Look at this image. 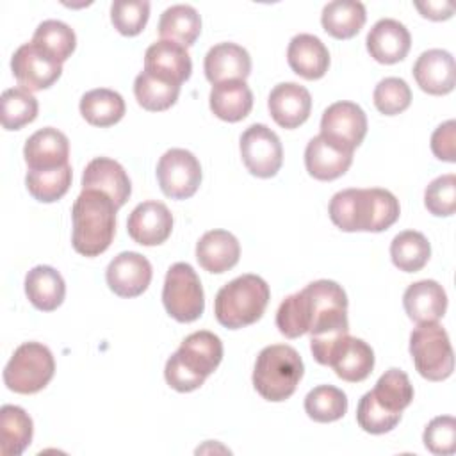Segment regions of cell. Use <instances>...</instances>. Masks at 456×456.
<instances>
[{"instance_id": "obj_1", "label": "cell", "mask_w": 456, "mask_h": 456, "mask_svg": "<svg viewBox=\"0 0 456 456\" xmlns=\"http://www.w3.org/2000/svg\"><path fill=\"white\" fill-rule=\"evenodd\" d=\"M399 201L387 189H344L328 207L331 223L342 232H383L399 219Z\"/></svg>"}, {"instance_id": "obj_2", "label": "cell", "mask_w": 456, "mask_h": 456, "mask_svg": "<svg viewBox=\"0 0 456 456\" xmlns=\"http://www.w3.org/2000/svg\"><path fill=\"white\" fill-rule=\"evenodd\" d=\"M223 360L221 338L207 330L183 338L180 347L167 358L164 378L176 392H192L217 369Z\"/></svg>"}, {"instance_id": "obj_3", "label": "cell", "mask_w": 456, "mask_h": 456, "mask_svg": "<svg viewBox=\"0 0 456 456\" xmlns=\"http://www.w3.org/2000/svg\"><path fill=\"white\" fill-rule=\"evenodd\" d=\"M116 203L100 191H82L73 203L71 242L84 256L102 255L116 233Z\"/></svg>"}, {"instance_id": "obj_4", "label": "cell", "mask_w": 456, "mask_h": 456, "mask_svg": "<svg viewBox=\"0 0 456 456\" xmlns=\"http://www.w3.org/2000/svg\"><path fill=\"white\" fill-rule=\"evenodd\" d=\"M271 290L264 278L242 274L226 283L216 296L214 314L221 326L240 330L256 322L269 303Z\"/></svg>"}, {"instance_id": "obj_5", "label": "cell", "mask_w": 456, "mask_h": 456, "mask_svg": "<svg viewBox=\"0 0 456 456\" xmlns=\"http://www.w3.org/2000/svg\"><path fill=\"white\" fill-rule=\"evenodd\" d=\"M305 372L299 353L287 344H273L264 347L255 362L253 387L271 403L289 399Z\"/></svg>"}, {"instance_id": "obj_6", "label": "cell", "mask_w": 456, "mask_h": 456, "mask_svg": "<svg viewBox=\"0 0 456 456\" xmlns=\"http://www.w3.org/2000/svg\"><path fill=\"white\" fill-rule=\"evenodd\" d=\"M310 349L321 365H330L340 379L349 383L367 379L374 369L372 347L349 333L331 338H310Z\"/></svg>"}, {"instance_id": "obj_7", "label": "cell", "mask_w": 456, "mask_h": 456, "mask_svg": "<svg viewBox=\"0 0 456 456\" xmlns=\"http://www.w3.org/2000/svg\"><path fill=\"white\" fill-rule=\"evenodd\" d=\"M312 338L337 337L349 333L347 321V296L346 290L331 280H317L303 289Z\"/></svg>"}, {"instance_id": "obj_8", "label": "cell", "mask_w": 456, "mask_h": 456, "mask_svg": "<svg viewBox=\"0 0 456 456\" xmlns=\"http://www.w3.org/2000/svg\"><path fill=\"white\" fill-rule=\"evenodd\" d=\"M55 372L52 351L39 342H25L16 347L4 369V383L16 394L43 390Z\"/></svg>"}, {"instance_id": "obj_9", "label": "cell", "mask_w": 456, "mask_h": 456, "mask_svg": "<svg viewBox=\"0 0 456 456\" xmlns=\"http://www.w3.org/2000/svg\"><path fill=\"white\" fill-rule=\"evenodd\" d=\"M410 354L417 372L429 381H444L452 374V347L447 331L438 322H424L413 328Z\"/></svg>"}, {"instance_id": "obj_10", "label": "cell", "mask_w": 456, "mask_h": 456, "mask_svg": "<svg viewBox=\"0 0 456 456\" xmlns=\"http://www.w3.org/2000/svg\"><path fill=\"white\" fill-rule=\"evenodd\" d=\"M162 303L166 312L178 322H192L205 310V296L200 276L185 262L173 264L164 280Z\"/></svg>"}, {"instance_id": "obj_11", "label": "cell", "mask_w": 456, "mask_h": 456, "mask_svg": "<svg viewBox=\"0 0 456 456\" xmlns=\"http://www.w3.org/2000/svg\"><path fill=\"white\" fill-rule=\"evenodd\" d=\"M240 157L253 176L271 178L283 162L281 141L267 125L255 123L240 135Z\"/></svg>"}, {"instance_id": "obj_12", "label": "cell", "mask_w": 456, "mask_h": 456, "mask_svg": "<svg viewBox=\"0 0 456 456\" xmlns=\"http://www.w3.org/2000/svg\"><path fill=\"white\" fill-rule=\"evenodd\" d=\"M157 180L167 198L187 200L201 183L200 160L187 150L171 148L157 164Z\"/></svg>"}, {"instance_id": "obj_13", "label": "cell", "mask_w": 456, "mask_h": 456, "mask_svg": "<svg viewBox=\"0 0 456 456\" xmlns=\"http://www.w3.org/2000/svg\"><path fill=\"white\" fill-rule=\"evenodd\" d=\"M367 134V116L363 109L353 102L331 103L321 118V134L331 144L354 151Z\"/></svg>"}, {"instance_id": "obj_14", "label": "cell", "mask_w": 456, "mask_h": 456, "mask_svg": "<svg viewBox=\"0 0 456 456\" xmlns=\"http://www.w3.org/2000/svg\"><path fill=\"white\" fill-rule=\"evenodd\" d=\"M11 69L20 87L34 93L53 86L62 73V64L30 41L12 53Z\"/></svg>"}, {"instance_id": "obj_15", "label": "cell", "mask_w": 456, "mask_h": 456, "mask_svg": "<svg viewBox=\"0 0 456 456\" xmlns=\"http://www.w3.org/2000/svg\"><path fill=\"white\" fill-rule=\"evenodd\" d=\"M151 274V264L146 256L135 251H123L110 260L105 278L116 296L137 297L148 289Z\"/></svg>"}, {"instance_id": "obj_16", "label": "cell", "mask_w": 456, "mask_h": 456, "mask_svg": "<svg viewBox=\"0 0 456 456\" xmlns=\"http://www.w3.org/2000/svg\"><path fill=\"white\" fill-rule=\"evenodd\" d=\"M126 230L137 244L159 246L171 235L173 214L160 201H142L130 212Z\"/></svg>"}, {"instance_id": "obj_17", "label": "cell", "mask_w": 456, "mask_h": 456, "mask_svg": "<svg viewBox=\"0 0 456 456\" xmlns=\"http://www.w3.org/2000/svg\"><path fill=\"white\" fill-rule=\"evenodd\" d=\"M82 191H100L107 194L119 208L128 201L132 183L119 162L109 157H96L84 169Z\"/></svg>"}, {"instance_id": "obj_18", "label": "cell", "mask_w": 456, "mask_h": 456, "mask_svg": "<svg viewBox=\"0 0 456 456\" xmlns=\"http://www.w3.org/2000/svg\"><path fill=\"white\" fill-rule=\"evenodd\" d=\"M413 77L424 93L435 96L447 94L456 84L454 57L440 48L422 52L413 64Z\"/></svg>"}, {"instance_id": "obj_19", "label": "cell", "mask_w": 456, "mask_h": 456, "mask_svg": "<svg viewBox=\"0 0 456 456\" xmlns=\"http://www.w3.org/2000/svg\"><path fill=\"white\" fill-rule=\"evenodd\" d=\"M267 107L281 128H297L312 110V96L306 87L296 82H281L273 87L267 98Z\"/></svg>"}, {"instance_id": "obj_20", "label": "cell", "mask_w": 456, "mask_h": 456, "mask_svg": "<svg viewBox=\"0 0 456 456\" xmlns=\"http://www.w3.org/2000/svg\"><path fill=\"white\" fill-rule=\"evenodd\" d=\"M23 157L28 171L62 167L68 164L69 141L61 130L53 126L41 128L27 139L23 146Z\"/></svg>"}, {"instance_id": "obj_21", "label": "cell", "mask_w": 456, "mask_h": 456, "mask_svg": "<svg viewBox=\"0 0 456 456\" xmlns=\"http://www.w3.org/2000/svg\"><path fill=\"white\" fill-rule=\"evenodd\" d=\"M367 52L381 64H395L403 61L411 46L408 28L392 18H383L372 25L367 34Z\"/></svg>"}, {"instance_id": "obj_22", "label": "cell", "mask_w": 456, "mask_h": 456, "mask_svg": "<svg viewBox=\"0 0 456 456\" xmlns=\"http://www.w3.org/2000/svg\"><path fill=\"white\" fill-rule=\"evenodd\" d=\"M144 71L182 86L191 77L192 61L185 46L159 39L144 53Z\"/></svg>"}, {"instance_id": "obj_23", "label": "cell", "mask_w": 456, "mask_h": 456, "mask_svg": "<svg viewBox=\"0 0 456 456\" xmlns=\"http://www.w3.org/2000/svg\"><path fill=\"white\" fill-rule=\"evenodd\" d=\"M205 77L210 84L246 80L251 73V57L246 48L235 43L214 45L205 55Z\"/></svg>"}, {"instance_id": "obj_24", "label": "cell", "mask_w": 456, "mask_h": 456, "mask_svg": "<svg viewBox=\"0 0 456 456\" xmlns=\"http://www.w3.org/2000/svg\"><path fill=\"white\" fill-rule=\"evenodd\" d=\"M403 306L408 317L417 324L438 322L447 310V294L438 281L420 280L404 290Z\"/></svg>"}, {"instance_id": "obj_25", "label": "cell", "mask_w": 456, "mask_h": 456, "mask_svg": "<svg viewBox=\"0 0 456 456\" xmlns=\"http://www.w3.org/2000/svg\"><path fill=\"white\" fill-rule=\"evenodd\" d=\"M353 162V151L342 150L322 135H315L308 141L305 150V166L310 176L315 180L330 182L342 176Z\"/></svg>"}, {"instance_id": "obj_26", "label": "cell", "mask_w": 456, "mask_h": 456, "mask_svg": "<svg viewBox=\"0 0 456 456\" xmlns=\"http://www.w3.org/2000/svg\"><path fill=\"white\" fill-rule=\"evenodd\" d=\"M240 244L237 237L226 230H210L196 244L198 264L214 274H221L237 265Z\"/></svg>"}, {"instance_id": "obj_27", "label": "cell", "mask_w": 456, "mask_h": 456, "mask_svg": "<svg viewBox=\"0 0 456 456\" xmlns=\"http://www.w3.org/2000/svg\"><path fill=\"white\" fill-rule=\"evenodd\" d=\"M287 61L296 75L306 80H317L330 68V52L317 36L297 34L289 43Z\"/></svg>"}, {"instance_id": "obj_28", "label": "cell", "mask_w": 456, "mask_h": 456, "mask_svg": "<svg viewBox=\"0 0 456 456\" xmlns=\"http://www.w3.org/2000/svg\"><path fill=\"white\" fill-rule=\"evenodd\" d=\"M25 294L41 312L57 310L66 296V283L61 273L50 265H36L25 276Z\"/></svg>"}, {"instance_id": "obj_29", "label": "cell", "mask_w": 456, "mask_h": 456, "mask_svg": "<svg viewBox=\"0 0 456 456\" xmlns=\"http://www.w3.org/2000/svg\"><path fill=\"white\" fill-rule=\"evenodd\" d=\"M210 110L223 121L237 123L253 109V93L244 80H228L212 86Z\"/></svg>"}, {"instance_id": "obj_30", "label": "cell", "mask_w": 456, "mask_h": 456, "mask_svg": "<svg viewBox=\"0 0 456 456\" xmlns=\"http://www.w3.org/2000/svg\"><path fill=\"white\" fill-rule=\"evenodd\" d=\"M34 424L30 415L14 404L0 410V452L2 456H20L32 442Z\"/></svg>"}, {"instance_id": "obj_31", "label": "cell", "mask_w": 456, "mask_h": 456, "mask_svg": "<svg viewBox=\"0 0 456 456\" xmlns=\"http://www.w3.org/2000/svg\"><path fill=\"white\" fill-rule=\"evenodd\" d=\"M365 5L356 0H335L324 5L322 28L335 39H351L365 25Z\"/></svg>"}, {"instance_id": "obj_32", "label": "cell", "mask_w": 456, "mask_h": 456, "mask_svg": "<svg viewBox=\"0 0 456 456\" xmlns=\"http://www.w3.org/2000/svg\"><path fill=\"white\" fill-rule=\"evenodd\" d=\"M80 114L93 126H112L125 116V100L107 87L91 89L80 98Z\"/></svg>"}, {"instance_id": "obj_33", "label": "cell", "mask_w": 456, "mask_h": 456, "mask_svg": "<svg viewBox=\"0 0 456 456\" xmlns=\"http://www.w3.org/2000/svg\"><path fill=\"white\" fill-rule=\"evenodd\" d=\"M201 32V18L192 5H171L167 7L159 20V36L178 43L182 46H191Z\"/></svg>"}, {"instance_id": "obj_34", "label": "cell", "mask_w": 456, "mask_h": 456, "mask_svg": "<svg viewBox=\"0 0 456 456\" xmlns=\"http://www.w3.org/2000/svg\"><path fill=\"white\" fill-rule=\"evenodd\" d=\"M134 94L142 109L150 112H160L176 103L180 86L148 71H141L134 80Z\"/></svg>"}, {"instance_id": "obj_35", "label": "cell", "mask_w": 456, "mask_h": 456, "mask_svg": "<svg viewBox=\"0 0 456 456\" xmlns=\"http://www.w3.org/2000/svg\"><path fill=\"white\" fill-rule=\"evenodd\" d=\"M390 256L399 271L417 273L428 264L431 246L420 232L404 230L394 237L390 244Z\"/></svg>"}, {"instance_id": "obj_36", "label": "cell", "mask_w": 456, "mask_h": 456, "mask_svg": "<svg viewBox=\"0 0 456 456\" xmlns=\"http://www.w3.org/2000/svg\"><path fill=\"white\" fill-rule=\"evenodd\" d=\"M370 394L381 408L399 415L413 401V387L410 378L399 369H388L385 374H381Z\"/></svg>"}, {"instance_id": "obj_37", "label": "cell", "mask_w": 456, "mask_h": 456, "mask_svg": "<svg viewBox=\"0 0 456 456\" xmlns=\"http://www.w3.org/2000/svg\"><path fill=\"white\" fill-rule=\"evenodd\" d=\"M32 43L57 62H64L77 46V36L69 25L59 20H45L37 25Z\"/></svg>"}, {"instance_id": "obj_38", "label": "cell", "mask_w": 456, "mask_h": 456, "mask_svg": "<svg viewBox=\"0 0 456 456\" xmlns=\"http://www.w3.org/2000/svg\"><path fill=\"white\" fill-rule=\"evenodd\" d=\"M71 166L66 164L55 169L27 171L25 185L30 196L41 203H53L61 200L71 185Z\"/></svg>"}, {"instance_id": "obj_39", "label": "cell", "mask_w": 456, "mask_h": 456, "mask_svg": "<svg viewBox=\"0 0 456 456\" xmlns=\"http://www.w3.org/2000/svg\"><path fill=\"white\" fill-rule=\"evenodd\" d=\"M305 411L315 422L338 420L347 411V395L333 385H319L306 394Z\"/></svg>"}, {"instance_id": "obj_40", "label": "cell", "mask_w": 456, "mask_h": 456, "mask_svg": "<svg viewBox=\"0 0 456 456\" xmlns=\"http://www.w3.org/2000/svg\"><path fill=\"white\" fill-rule=\"evenodd\" d=\"M37 100L23 87H11L2 93V126L20 130L37 118Z\"/></svg>"}, {"instance_id": "obj_41", "label": "cell", "mask_w": 456, "mask_h": 456, "mask_svg": "<svg viewBox=\"0 0 456 456\" xmlns=\"http://www.w3.org/2000/svg\"><path fill=\"white\" fill-rule=\"evenodd\" d=\"M276 326L287 338H297L308 333L310 317L303 290L285 297L276 312Z\"/></svg>"}, {"instance_id": "obj_42", "label": "cell", "mask_w": 456, "mask_h": 456, "mask_svg": "<svg viewBox=\"0 0 456 456\" xmlns=\"http://www.w3.org/2000/svg\"><path fill=\"white\" fill-rule=\"evenodd\" d=\"M150 18V2L116 0L110 5V21L123 36H137L144 30Z\"/></svg>"}, {"instance_id": "obj_43", "label": "cell", "mask_w": 456, "mask_h": 456, "mask_svg": "<svg viewBox=\"0 0 456 456\" xmlns=\"http://www.w3.org/2000/svg\"><path fill=\"white\" fill-rule=\"evenodd\" d=\"M374 105L385 116L404 112L411 103V89L406 80L399 77H387L378 82L374 89Z\"/></svg>"}, {"instance_id": "obj_44", "label": "cell", "mask_w": 456, "mask_h": 456, "mask_svg": "<svg viewBox=\"0 0 456 456\" xmlns=\"http://www.w3.org/2000/svg\"><path fill=\"white\" fill-rule=\"evenodd\" d=\"M356 420H358V426L370 433V435H383V433H388L392 431L399 420H401V415L399 413H390L387 411L385 408H381L370 392L363 394L360 403H358V408H356Z\"/></svg>"}, {"instance_id": "obj_45", "label": "cell", "mask_w": 456, "mask_h": 456, "mask_svg": "<svg viewBox=\"0 0 456 456\" xmlns=\"http://www.w3.org/2000/svg\"><path fill=\"white\" fill-rule=\"evenodd\" d=\"M424 205L436 217H449L456 210V175L435 178L424 191Z\"/></svg>"}, {"instance_id": "obj_46", "label": "cell", "mask_w": 456, "mask_h": 456, "mask_svg": "<svg viewBox=\"0 0 456 456\" xmlns=\"http://www.w3.org/2000/svg\"><path fill=\"white\" fill-rule=\"evenodd\" d=\"M424 445L429 452L445 456L456 451V420L451 415L435 417L424 429Z\"/></svg>"}, {"instance_id": "obj_47", "label": "cell", "mask_w": 456, "mask_h": 456, "mask_svg": "<svg viewBox=\"0 0 456 456\" xmlns=\"http://www.w3.org/2000/svg\"><path fill=\"white\" fill-rule=\"evenodd\" d=\"M454 135H456V121L449 119L442 123L431 135V151L436 159L445 162H456V146H454Z\"/></svg>"}, {"instance_id": "obj_48", "label": "cell", "mask_w": 456, "mask_h": 456, "mask_svg": "<svg viewBox=\"0 0 456 456\" xmlns=\"http://www.w3.org/2000/svg\"><path fill=\"white\" fill-rule=\"evenodd\" d=\"M415 7L424 18L440 21V20H449L454 12L452 4L449 2H415Z\"/></svg>"}]
</instances>
